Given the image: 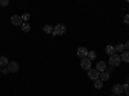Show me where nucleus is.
Segmentation results:
<instances>
[{
	"label": "nucleus",
	"mask_w": 129,
	"mask_h": 96,
	"mask_svg": "<svg viewBox=\"0 0 129 96\" xmlns=\"http://www.w3.org/2000/svg\"><path fill=\"white\" fill-rule=\"evenodd\" d=\"M109 64H110V65H111L112 68L119 66L120 64H121V59H120V56L117 55V53H115V55L110 56V59H109Z\"/></svg>",
	"instance_id": "nucleus-1"
},
{
	"label": "nucleus",
	"mask_w": 129,
	"mask_h": 96,
	"mask_svg": "<svg viewBox=\"0 0 129 96\" xmlns=\"http://www.w3.org/2000/svg\"><path fill=\"white\" fill-rule=\"evenodd\" d=\"M64 33H66V26L63 24H58V25H56L52 34H53V36H57V35H63Z\"/></svg>",
	"instance_id": "nucleus-2"
},
{
	"label": "nucleus",
	"mask_w": 129,
	"mask_h": 96,
	"mask_svg": "<svg viewBox=\"0 0 129 96\" xmlns=\"http://www.w3.org/2000/svg\"><path fill=\"white\" fill-rule=\"evenodd\" d=\"M80 66H81V69H84V70H90V69H92V61H90L88 57H84V59H81V61H80Z\"/></svg>",
	"instance_id": "nucleus-3"
},
{
	"label": "nucleus",
	"mask_w": 129,
	"mask_h": 96,
	"mask_svg": "<svg viewBox=\"0 0 129 96\" xmlns=\"http://www.w3.org/2000/svg\"><path fill=\"white\" fill-rule=\"evenodd\" d=\"M10 22H12L14 26H21L23 24V20H22V16H18V14H13L12 18H10Z\"/></svg>",
	"instance_id": "nucleus-4"
},
{
	"label": "nucleus",
	"mask_w": 129,
	"mask_h": 96,
	"mask_svg": "<svg viewBox=\"0 0 129 96\" xmlns=\"http://www.w3.org/2000/svg\"><path fill=\"white\" fill-rule=\"evenodd\" d=\"M8 70L9 73H18L19 71V64L16 61H12L8 64Z\"/></svg>",
	"instance_id": "nucleus-5"
},
{
	"label": "nucleus",
	"mask_w": 129,
	"mask_h": 96,
	"mask_svg": "<svg viewBox=\"0 0 129 96\" xmlns=\"http://www.w3.org/2000/svg\"><path fill=\"white\" fill-rule=\"evenodd\" d=\"M100 74L101 73L97 69H90V70H88V78L93 79V81H97V79H100Z\"/></svg>",
	"instance_id": "nucleus-6"
},
{
	"label": "nucleus",
	"mask_w": 129,
	"mask_h": 96,
	"mask_svg": "<svg viewBox=\"0 0 129 96\" xmlns=\"http://www.w3.org/2000/svg\"><path fill=\"white\" fill-rule=\"evenodd\" d=\"M124 92V88H123V84H119V83H116L115 86L112 87V93L115 96H119Z\"/></svg>",
	"instance_id": "nucleus-7"
},
{
	"label": "nucleus",
	"mask_w": 129,
	"mask_h": 96,
	"mask_svg": "<svg viewBox=\"0 0 129 96\" xmlns=\"http://www.w3.org/2000/svg\"><path fill=\"white\" fill-rule=\"evenodd\" d=\"M88 52H89V51L85 48V47H79L78 51H76V55H78L80 59H84V57L88 56Z\"/></svg>",
	"instance_id": "nucleus-8"
},
{
	"label": "nucleus",
	"mask_w": 129,
	"mask_h": 96,
	"mask_svg": "<svg viewBox=\"0 0 129 96\" xmlns=\"http://www.w3.org/2000/svg\"><path fill=\"white\" fill-rule=\"evenodd\" d=\"M95 69L98 70L100 73H102V71H106V62H105V61H100V62H97Z\"/></svg>",
	"instance_id": "nucleus-9"
},
{
	"label": "nucleus",
	"mask_w": 129,
	"mask_h": 96,
	"mask_svg": "<svg viewBox=\"0 0 129 96\" xmlns=\"http://www.w3.org/2000/svg\"><path fill=\"white\" fill-rule=\"evenodd\" d=\"M100 79L102 81V82H107L110 79V73H107V71H102L101 74H100Z\"/></svg>",
	"instance_id": "nucleus-10"
},
{
	"label": "nucleus",
	"mask_w": 129,
	"mask_h": 96,
	"mask_svg": "<svg viewBox=\"0 0 129 96\" xmlns=\"http://www.w3.org/2000/svg\"><path fill=\"white\" fill-rule=\"evenodd\" d=\"M106 53L109 56H112V55H115L116 53V51H115V47L114 46H106Z\"/></svg>",
	"instance_id": "nucleus-11"
},
{
	"label": "nucleus",
	"mask_w": 129,
	"mask_h": 96,
	"mask_svg": "<svg viewBox=\"0 0 129 96\" xmlns=\"http://www.w3.org/2000/svg\"><path fill=\"white\" fill-rule=\"evenodd\" d=\"M120 59H121V61H124V62H129V51H124V52H121Z\"/></svg>",
	"instance_id": "nucleus-12"
},
{
	"label": "nucleus",
	"mask_w": 129,
	"mask_h": 96,
	"mask_svg": "<svg viewBox=\"0 0 129 96\" xmlns=\"http://www.w3.org/2000/svg\"><path fill=\"white\" fill-rule=\"evenodd\" d=\"M53 30H54V29H53L52 25H45L44 27H43V31H44L45 34H52V33H53Z\"/></svg>",
	"instance_id": "nucleus-13"
},
{
	"label": "nucleus",
	"mask_w": 129,
	"mask_h": 96,
	"mask_svg": "<svg viewBox=\"0 0 129 96\" xmlns=\"http://www.w3.org/2000/svg\"><path fill=\"white\" fill-rule=\"evenodd\" d=\"M21 27H22V31H23V33H28L30 29H31V25H30L28 22H23L22 25H21Z\"/></svg>",
	"instance_id": "nucleus-14"
},
{
	"label": "nucleus",
	"mask_w": 129,
	"mask_h": 96,
	"mask_svg": "<svg viewBox=\"0 0 129 96\" xmlns=\"http://www.w3.org/2000/svg\"><path fill=\"white\" fill-rule=\"evenodd\" d=\"M94 87H95L97 90H101V88L103 87V82H102L101 79H97V81H94Z\"/></svg>",
	"instance_id": "nucleus-15"
},
{
	"label": "nucleus",
	"mask_w": 129,
	"mask_h": 96,
	"mask_svg": "<svg viewBox=\"0 0 129 96\" xmlns=\"http://www.w3.org/2000/svg\"><path fill=\"white\" fill-rule=\"evenodd\" d=\"M8 64H9V61H8V59L5 57V56H2L0 57V66H8Z\"/></svg>",
	"instance_id": "nucleus-16"
},
{
	"label": "nucleus",
	"mask_w": 129,
	"mask_h": 96,
	"mask_svg": "<svg viewBox=\"0 0 129 96\" xmlns=\"http://www.w3.org/2000/svg\"><path fill=\"white\" fill-rule=\"evenodd\" d=\"M124 44L123 43H119V44H116V47H115V51L116 52H124Z\"/></svg>",
	"instance_id": "nucleus-17"
},
{
	"label": "nucleus",
	"mask_w": 129,
	"mask_h": 96,
	"mask_svg": "<svg viewBox=\"0 0 129 96\" xmlns=\"http://www.w3.org/2000/svg\"><path fill=\"white\" fill-rule=\"evenodd\" d=\"M95 56H97V53H95L94 51H89V52H88V56H87V57H88V59H89V60L92 61V60H94V59H95Z\"/></svg>",
	"instance_id": "nucleus-18"
},
{
	"label": "nucleus",
	"mask_w": 129,
	"mask_h": 96,
	"mask_svg": "<svg viewBox=\"0 0 129 96\" xmlns=\"http://www.w3.org/2000/svg\"><path fill=\"white\" fill-rule=\"evenodd\" d=\"M123 88H124V91L126 92V96H129V83H124V84H123Z\"/></svg>",
	"instance_id": "nucleus-19"
},
{
	"label": "nucleus",
	"mask_w": 129,
	"mask_h": 96,
	"mask_svg": "<svg viewBox=\"0 0 129 96\" xmlns=\"http://www.w3.org/2000/svg\"><path fill=\"white\" fill-rule=\"evenodd\" d=\"M0 5H2V7L9 5V0H0Z\"/></svg>",
	"instance_id": "nucleus-20"
},
{
	"label": "nucleus",
	"mask_w": 129,
	"mask_h": 96,
	"mask_svg": "<svg viewBox=\"0 0 129 96\" xmlns=\"http://www.w3.org/2000/svg\"><path fill=\"white\" fill-rule=\"evenodd\" d=\"M22 20L25 21V22H27V21L30 20V14H28V13H25V14L22 16Z\"/></svg>",
	"instance_id": "nucleus-21"
},
{
	"label": "nucleus",
	"mask_w": 129,
	"mask_h": 96,
	"mask_svg": "<svg viewBox=\"0 0 129 96\" xmlns=\"http://www.w3.org/2000/svg\"><path fill=\"white\" fill-rule=\"evenodd\" d=\"M0 71H2L4 75H7V74L9 73V70H8V68H0Z\"/></svg>",
	"instance_id": "nucleus-22"
},
{
	"label": "nucleus",
	"mask_w": 129,
	"mask_h": 96,
	"mask_svg": "<svg viewBox=\"0 0 129 96\" xmlns=\"http://www.w3.org/2000/svg\"><path fill=\"white\" fill-rule=\"evenodd\" d=\"M124 22H125L126 25H129V14H125V16H124Z\"/></svg>",
	"instance_id": "nucleus-23"
},
{
	"label": "nucleus",
	"mask_w": 129,
	"mask_h": 96,
	"mask_svg": "<svg viewBox=\"0 0 129 96\" xmlns=\"http://www.w3.org/2000/svg\"><path fill=\"white\" fill-rule=\"evenodd\" d=\"M124 48H125L126 51H129V40H126L125 43H124Z\"/></svg>",
	"instance_id": "nucleus-24"
},
{
	"label": "nucleus",
	"mask_w": 129,
	"mask_h": 96,
	"mask_svg": "<svg viewBox=\"0 0 129 96\" xmlns=\"http://www.w3.org/2000/svg\"><path fill=\"white\" fill-rule=\"evenodd\" d=\"M114 96H115V95H114Z\"/></svg>",
	"instance_id": "nucleus-25"
}]
</instances>
